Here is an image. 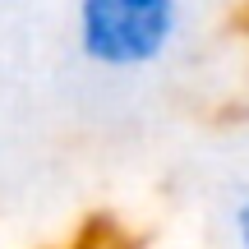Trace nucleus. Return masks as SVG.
Segmentation results:
<instances>
[{
    "instance_id": "7ed1b4c3",
    "label": "nucleus",
    "mask_w": 249,
    "mask_h": 249,
    "mask_svg": "<svg viewBox=\"0 0 249 249\" xmlns=\"http://www.w3.org/2000/svg\"><path fill=\"white\" fill-rule=\"evenodd\" d=\"M83 249H97V245H83Z\"/></svg>"
},
{
    "instance_id": "f257e3e1",
    "label": "nucleus",
    "mask_w": 249,
    "mask_h": 249,
    "mask_svg": "<svg viewBox=\"0 0 249 249\" xmlns=\"http://www.w3.org/2000/svg\"><path fill=\"white\" fill-rule=\"evenodd\" d=\"M185 0H74V46L92 70L139 74L171 55Z\"/></svg>"
},
{
    "instance_id": "f03ea898",
    "label": "nucleus",
    "mask_w": 249,
    "mask_h": 249,
    "mask_svg": "<svg viewBox=\"0 0 249 249\" xmlns=\"http://www.w3.org/2000/svg\"><path fill=\"white\" fill-rule=\"evenodd\" d=\"M231 245L249 249V189H240L231 203Z\"/></svg>"
}]
</instances>
